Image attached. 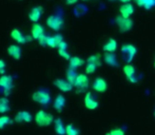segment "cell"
<instances>
[{
  "instance_id": "obj_29",
  "label": "cell",
  "mask_w": 155,
  "mask_h": 135,
  "mask_svg": "<svg viewBox=\"0 0 155 135\" xmlns=\"http://www.w3.org/2000/svg\"><path fill=\"white\" fill-rule=\"evenodd\" d=\"M58 54H59L60 57H62L65 60H70L71 59V56H70L68 50H58Z\"/></svg>"
},
{
  "instance_id": "obj_23",
  "label": "cell",
  "mask_w": 155,
  "mask_h": 135,
  "mask_svg": "<svg viewBox=\"0 0 155 135\" xmlns=\"http://www.w3.org/2000/svg\"><path fill=\"white\" fill-rule=\"evenodd\" d=\"M10 111V101L5 96L0 97V113L4 114V113Z\"/></svg>"
},
{
  "instance_id": "obj_17",
  "label": "cell",
  "mask_w": 155,
  "mask_h": 135,
  "mask_svg": "<svg viewBox=\"0 0 155 135\" xmlns=\"http://www.w3.org/2000/svg\"><path fill=\"white\" fill-rule=\"evenodd\" d=\"M119 13H120V16L124 18H130L131 15H133L134 13V6L131 3H124L119 8Z\"/></svg>"
},
{
  "instance_id": "obj_39",
  "label": "cell",
  "mask_w": 155,
  "mask_h": 135,
  "mask_svg": "<svg viewBox=\"0 0 155 135\" xmlns=\"http://www.w3.org/2000/svg\"><path fill=\"white\" fill-rule=\"evenodd\" d=\"M154 68H155V59H154Z\"/></svg>"
},
{
  "instance_id": "obj_42",
  "label": "cell",
  "mask_w": 155,
  "mask_h": 135,
  "mask_svg": "<svg viewBox=\"0 0 155 135\" xmlns=\"http://www.w3.org/2000/svg\"><path fill=\"white\" fill-rule=\"evenodd\" d=\"M110 1H113V0H110Z\"/></svg>"
},
{
  "instance_id": "obj_4",
  "label": "cell",
  "mask_w": 155,
  "mask_h": 135,
  "mask_svg": "<svg viewBox=\"0 0 155 135\" xmlns=\"http://www.w3.org/2000/svg\"><path fill=\"white\" fill-rule=\"evenodd\" d=\"M121 57L127 64H130L133 60V58L135 57V55L137 54V50L136 48L133 44H130V43H127V44H124L121 47Z\"/></svg>"
},
{
  "instance_id": "obj_36",
  "label": "cell",
  "mask_w": 155,
  "mask_h": 135,
  "mask_svg": "<svg viewBox=\"0 0 155 135\" xmlns=\"http://www.w3.org/2000/svg\"><path fill=\"white\" fill-rule=\"evenodd\" d=\"M133 1H134L135 3H136L138 6H140V8H143V5H145L146 0H133Z\"/></svg>"
},
{
  "instance_id": "obj_6",
  "label": "cell",
  "mask_w": 155,
  "mask_h": 135,
  "mask_svg": "<svg viewBox=\"0 0 155 135\" xmlns=\"http://www.w3.org/2000/svg\"><path fill=\"white\" fill-rule=\"evenodd\" d=\"M11 38L14 41H16L18 44H25V43L31 40L32 36L23 35L22 32L18 29H13L12 31H11Z\"/></svg>"
},
{
  "instance_id": "obj_24",
  "label": "cell",
  "mask_w": 155,
  "mask_h": 135,
  "mask_svg": "<svg viewBox=\"0 0 155 135\" xmlns=\"http://www.w3.org/2000/svg\"><path fill=\"white\" fill-rule=\"evenodd\" d=\"M87 62L88 64H95L96 67H99L101 64V60H100V55L99 54H94V55H91L90 57L87 59Z\"/></svg>"
},
{
  "instance_id": "obj_22",
  "label": "cell",
  "mask_w": 155,
  "mask_h": 135,
  "mask_svg": "<svg viewBox=\"0 0 155 135\" xmlns=\"http://www.w3.org/2000/svg\"><path fill=\"white\" fill-rule=\"evenodd\" d=\"M104 61L107 64L111 67H117L118 62H117L116 56L114 55V53H106L104 54Z\"/></svg>"
},
{
  "instance_id": "obj_19",
  "label": "cell",
  "mask_w": 155,
  "mask_h": 135,
  "mask_svg": "<svg viewBox=\"0 0 155 135\" xmlns=\"http://www.w3.org/2000/svg\"><path fill=\"white\" fill-rule=\"evenodd\" d=\"M84 64V59L78 56H72L71 59L69 60V69H72V70H76L78 68L82 67Z\"/></svg>"
},
{
  "instance_id": "obj_10",
  "label": "cell",
  "mask_w": 155,
  "mask_h": 135,
  "mask_svg": "<svg viewBox=\"0 0 155 135\" xmlns=\"http://www.w3.org/2000/svg\"><path fill=\"white\" fill-rule=\"evenodd\" d=\"M54 84H55L56 88L61 91V92H70V91H72V89H73V84H72L71 82H69L67 79H61V78L55 79Z\"/></svg>"
},
{
  "instance_id": "obj_13",
  "label": "cell",
  "mask_w": 155,
  "mask_h": 135,
  "mask_svg": "<svg viewBox=\"0 0 155 135\" xmlns=\"http://www.w3.org/2000/svg\"><path fill=\"white\" fill-rule=\"evenodd\" d=\"M84 102L86 108L89 109V110H95V109H97L98 106H99V102L94 98L92 93H90V92L86 94L84 99Z\"/></svg>"
},
{
  "instance_id": "obj_14",
  "label": "cell",
  "mask_w": 155,
  "mask_h": 135,
  "mask_svg": "<svg viewBox=\"0 0 155 135\" xmlns=\"http://www.w3.org/2000/svg\"><path fill=\"white\" fill-rule=\"evenodd\" d=\"M93 89L96 91L97 93H104L107 91L108 89V84L107 81L101 77H97L93 82Z\"/></svg>"
},
{
  "instance_id": "obj_21",
  "label": "cell",
  "mask_w": 155,
  "mask_h": 135,
  "mask_svg": "<svg viewBox=\"0 0 155 135\" xmlns=\"http://www.w3.org/2000/svg\"><path fill=\"white\" fill-rule=\"evenodd\" d=\"M54 129H55V132L58 135L65 134V126L60 118H56L55 120H54Z\"/></svg>"
},
{
  "instance_id": "obj_37",
  "label": "cell",
  "mask_w": 155,
  "mask_h": 135,
  "mask_svg": "<svg viewBox=\"0 0 155 135\" xmlns=\"http://www.w3.org/2000/svg\"><path fill=\"white\" fill-rule=\"evenodd\" d=\"M65 1H67L68 4H74V3H76L78 0H65Z\"/></svg>"
},
{
  "instance_id": "obj_7",
  "label": "cell",
  "mask_w": 155,
  "mask_h": 135,
  "mask_svg": "<svg viewBox=\"0 0 155 135\" xmlns=\"http://www.w3.org/2000/svg\"><path fill=\"white\" fill-rule=\"evenodd\" d=\"M115 22L120 32H128L133 28V20L131 18H124L123 16H118L115 19Z\"/></svg>"
},
{
  "instance_id": "obj_34",
  "label": "cell",
  "mask_w": 155,
  "mask_h": 135,
  "mask_svg": "<svg viewBox=\"0 0 155 135\" xmlns=\"http://www.w3.org/2000/svg\"><path fill=\"white\" fill-rule=\"evenodd\" d=\"M5 68H6L5 61L0 59V75H4L5 74Z\"/></svg>"
},
{
  "instance_id": "obj_9",
  "label": "cell",
  "mask_w": 155,
  "mask_h": 135,
  "mask_svg": "<svg viewBox=\"0 0 155 135\" xmlns=\"http://www.w3.org/2000/svg\"><path fill=\"white\" fill-rule=\"evenodd\" d=\"M43 14V8L40 5H36L34 8H32V10L29 13V19L34 23H37L40 20L41 16Z\"/></svg>"
},
{
  "instance_id": "obj_16",
  "label": "cell",
  "mask_w": 155,
  "mask_h": 135,
  "mask_svg": "<svg viewBox=\"0 0 155 135\" xmlns=\"http://www.w3.org/2000/svg\"><path fill=\"white\" fill-rule=\"evenodd\" d=\"M32 115L28 111H19L17 112L15 116V121L16 123H31L32 121Z\"/></svg>"
},
{
  "instance_id": "obj_20",
  "label": "cell",
  "mask_w": 155,
  "mask_h": 135,
  "mask_svg": "<svg viewBox=\"0 0 155 135\" xmlns=\"http://www.w3.org/2000/svg\"><path fill=\"white\" fill-rule=\"evenodd\" d=\"M102 49H104V51L106 52V53H114L117 50V41L112 38L109 39Z\"/></svg>"
},
{
  "instance_id": "obj_41",
  "label": "cell",
  "mask_w": 155,
  "mask_h": 135,
  "mask_svg": "<svg viewBox=\"0 0 155 135\" xmlns=\"http://www.w3.org/2000/svg\"><path fill=\"white\" fill-rule=\"evenodd\" d=\"M154 116H155V112H154Z\"/></svg>"
},
{
  "instance_id": "obj_30",
  "label": "cell",
  "mask_w": 155,
  "mask_h": 135,
  "mask_svg": "<svg viewBox=\"0 0 155 135\" xmlns=\"http://www.w3.org/2000/svg\"><path fill=\"white\" fill-rule=\"evenodd\" d=\"M96 70H97V67H96L95 64H88L86 67V73L87 74H93V73H95Z\"/></svg>"
},
{
  "instance_id": "obj_2",
  "label": "cell",
  "mask_w": 155,
  "mask_h": 135,
  "mask_svg": "<svg viewBox=\"0 0 155 135\" xmlns=\"http://www.w3.org/2000/svg\"><path fill=\"white\" fill-rule=\"evenodd\" d=\"M13 88H14V79H13L12 75L4 74V75L0 76V89L3 92L4 96H8L12 92Z\"/></svg>"
},
{
  "instance_id": "obj_40",
  "label": "cell",
  "mask_w": 155,
  "mask_h": 135,
  "mask_svg": "<svg viewBox=\"0 0 155 135\" xmlns=\"http://www.w3.org/2000/svg\"><path fill=\"white\" fill-rule=\"evenodd\" d=\"M82 1H88V0H82Z\"/></svg>"
},
{
  "instance_id": "obj_32",
  "label": "cell",
  "mask_w": 155,
  "mask_h": 135,
  "mask_svg": "<svg viewBox=\"0 0 155 135\" xmlns=\"http://www.w3.org/2000/svg\"><path fill=\"white\" fill-rule=\"evenodd\" d=\"M106 135H124V132L121 129H114L111 130L110 132H108Z\"/></svg>"
},
{
  "instance_id": "obj_1",
  "label": "cell",
  "mask_w": 155,
  "mask_h": 135,
  "mask_svg": "<svg viewBox=\"0 0 155 135\" xmlns=\"http://www.w3.org/2000/svg\"><path fill=\"white\" fill-rule=\"evenodd\" d=\"M35 123H37V126L39 127H49L50 125L54 123V116L51 114V113H48L47 111L45 110H39L38 112L35 114L34 116Z\"/></svg>"
},
{
  "instance_id": "obj_25",
  "label": "cell",
  "mask_w": 155,
  "mask_h": 135,
  "mask_svg": "<svg viewBox=\"0 0 155 135\" xmlns=\"http://www.w3.org/2000/svg\"><path fill=\"white\" fill-rule=\"evenodd\" d=\"M77 75H78V74L75 72V70L69 69L67 71V80L69 82H71V84L74 86V84H75V81H76V77H77Z\"/></svg>"
},
{
  "instance_id": "obj_8",
  "label": "cell",
  "mask_w": 155,
  "mask_h": 135,
  "mask_svg": "<svg viewBox=\"0 0 155 135\" xmlns=\"http://www.w3.org/2000/svg\"><path fill=\"white\" fill-rule=\"evenodd\" d=\"M89 78L86 74H78L77 77H76V81L74 84V87L77 89L79 92L84 91L88 89L89 87Z\"/></svg>"
},
{
  "instance_id": "obj_31",
  "label": "cell",
  "mask_w": 155,
  "mask_h": 135,
  "mask_svg": "<svg viewBox=\"0 0 155 135\" xmlns=\"http://www.w3.org/2000/svg\"><path fill=\"white\" fill-rule=\"evenodd\" d=\"M153 6H155V0H146L143 8H146V10H151Z\"/></svg>"
},
{
  "instance_id": "obj_18",
  "label": "cell",
  "mask_w": 155,
  "mask_h": 135,
  "mask_svg": "<svg viewBox=\"0 0 155 135\" xmlns=\"http://www.w3.org/2000/svg\"><path fill=\"white\" fill-rule=\"evenodd\" d=\"M65 98L64 96H63L62 94H59L57 95V96L55 97V99H54V102H53V107L54 109H55L57 112H61L63 110V108H64L65 106Z\"/></svg>"
},
{
  "instance_id": "obj_28",
  "label": "cell",
  "mask_w": 155,
  "mask_h": 135,
  "mask_svg": "<svg viewBox=\"0 0 155 135\" xmlns=\"http://www.w3.org/2000/svg\"><path fill=\"white\" fill-rule=\"evenodd\" d=\"M47 47L52 48V49L57 48V42H56V39H55V37H54V35L53 36H49V38H48Z\"/></svg>"
},
{
  "instance_id": "obj_11",
  "label": "cell",
  "mask_w": 155,
  "mask_h": 135,
  "mask_svg": "<svg viewBox=\"0 0 155 135\" xmlns=\"http://www.w3.org/2000/svg\"><path fill=\"white\" fill-rule=\"evenodd\" d=\"M135 73H136V70H135V67L132 66L130 64H127L126 66L124 67V74L126 75L127 79L131 82H137V78L135 77Z\"/></svg>"
},
{
  "instance_id": "obj_26",
  "label": "cell",
  "mask_w": 155,
  "mask_h": 135,
  "mask_svg": "<svg viewBox=\"0 0 155 135\" xmlns=\"http://www.w3.org/2000/svg\"><path fill=\"white\" fill-rule=\"evenodd\" d=\"M11 123H12L11 117L6 116V115L0 116V130H3L4 128H6L8 125H11Z\"/></svg>"
},
{
  "instance_id": "obj_35",
  "label": "cell",
  "mask_w": 155,
  "mask_h": 135,
  "mask_svg": "<svg viewBox=\"0 0 155 135\" xmlns=\"http://www.w3.org/2000/svg\"><path fill=\"white\" fill-rule=\"evenodd\" d=\"M57 49L58 50H68V43L65 42L64 40H63L62 42H60L59 44H58Z\"/></svg>"
},
{
  "instance_id": "obj_3",
  "label": "cell",
  "mask_w": 155,
  "mask_h": 135,
  "mask_svg": "<svg viewBox=\"0 0 155 135\" xmlns=\"http://www.w3.org/2000/svg\"><path fill=\"white\" fill-rule=\"evenodd\" d=\"M32 99L36 104H39L41 106H47L51 102V94L47 90H37L32 94Z\"/></svg>"
},
{
  "instance_id": "obj_15",
  "label": "cell",
  "mask_w": 155,
  "mask_h": 135,
  "mask_svg": "<svg viewBox=\"0 0 155 135\" xmlns=\"http://www.w3.org/2000/svg\"><path fill=\"white\" fill-rule=\"evenodd\" d=\"M8 54L15 60H19L21 58V49L18 44H10L6 49Z\"/></svg>"
},
{
  "instance_id": "obj_38",
  "label": "cell",
  "mask_w": 155,
  "mask_h": 135,
  "mask_svg": "<svg viewBox=\"0 0 155 135\" xmlns=\"http://www.w3.org/2000/svg\"><path fill=\"white\" fill-rule=\"evenodd\" d=\"M119 1H121V2H123V3L124 4V3H130L131 0H119Z\"/></svg>"
},
{
  "instance_id": "obj_33",
  "label": "cell",
  "mask_w": 155,
  "mask_h": 135,
  "mask_svg": "<svg viewBox=\"0 0 155 135\" xmlns=\"http://www.w3.org/2000/svg\"><path fill=\"white\" fill-rule=\"evenodd\" d=\"M48 38H49V36L48 35H45V36H42L40 39L38 40L39 44L42 45V47H47V43H48Z\"/></svg>"
},
{
  "instance_id": "obj_12",
  "label": "cell",
  "mask_w": 155,
  "mask_h": 135,
  "mask_svg": "<svg viewBox=\"0 0 155 135\" xmlns=\"http://www.w3.org/2000/svg\"><path fill=\"white\" fill-rule=\"evenodd\" d=\"M45 29L40 23H34L31 29V36L35 40H39L42 36H45Z\"/></svg>"
},
{
  "instance_id": "obj_27",
  "label": "cell",
  "mask_w": 155,
  "mask_h": 135,
  "mask_svg": "<svg viewBox=\"0 0 155 135\" xmlns=\"http://www.w3.org/2000/svg\"><path fill=\"white\" fill-rule=\"evenodd\" d=\"M65 134L67 135H79V131L72 123L65 126Z\"/></svg>"
},
{
  "instance_id": "obj_5",
  "label": "cell",
  "mask_w": 155,
  "mask_h": 135,
  "mask_svg": "<svg viewBox=\"0 0 155 135\" xmlns=\"http://www.w3.org/2000/svg\"><path fill=\"white\" fill-rule=\"evenodd\" d=\"M47 25L53 31H59L63 28V25H64V21H63V18L58 15H51V16L48 17L47 19Z\"/></svg>"
}]
</instances>
